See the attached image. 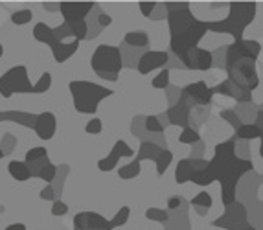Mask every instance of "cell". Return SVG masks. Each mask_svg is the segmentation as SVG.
I'll return each instance as SVG.
<instances>
[{"label": "cell", "instance_id": "cell-7", "mask_svg": "<svg viewBox=\"0 0 263 230\" xmlns=\"http://www.w3.org/2000/svg\"><path fill=\"white\" fill-rule=\"evenodd\" d=\"M33 37H35L39 43H44V45L50 46V50H52V53H53V59H55L57 63L68 61L79 48L78 39H72L70 43H63V41L55 35L53 28L46 26L44 23L35 24V28H33Z\"/></svg>", "mask_w": 263, "mask_h": 230}, {"label": "cell", "instance_id": "cell-15", "mask_svg": "<svg viewBox=\"0 0 263 230\" xmlns=\"http://www.w3.org/2000/svg\"><path fill=\"white\" fill-rule=\"evenodd\" d=\"M167 59H170V55H167V52H164V50L162 52L149 50V52H145L140 57V61H138V72H140L142 75H147L149 72L157 70V68H162L167 63Z\"/></svg>", "mask_w": 263, "mask_h": 230}, {"label": "cell", "instance_id": "cell-33", "mask_svg": "<svg viewBox=\"0 0 263 230\" xmlns=\"http://www.w3.org/2000/svg\"><path fill=\"white\" fill-rule=\"evenodd\" d=\"M50 85H52V75H50V72H44V74L41 75V80L33 85L35 94H44L46 90L50 89Z\"/></svg>", "mask_w": 263, "mask_h": 230}, {"label": "cell", "instance_id": "cell-2", "mask_svg": "<svg viewBox=\"0 0 263 230\" xmlns=\"http://www.w3.org/2000/svg\"><path fill=\"white\" fill-rule=\"evenodd\" d=\"M164 6L167 9L170 24V48L184 65L190 53L199 48V43L208 31V26L192 13L188 2H167Z\"/></svg>", "mask_w": 263, "mask_h": 230}, {"label": "cell", "instance_id": "cell-40", "mask_svg": "<svg viewBox=\"0 0 263 230\" xmlns=\"http://www.w3.org/2000/svg\"><path fill=\"white\" fill-rule=\"evenodd\" d=\"M140 11H142V15H144V17H151V13H153L155 11V2H140Z\"/></svg>", "mask_w": 263, "mask_h": 230}, {"label": "cell", "instance_id": "cell-44", "mask_svg": "<svg viewBox=\"0 0 263 230\" xmlns=\"http://www.w3.org/2000/svg\"><path fill=\"white\" fill-rule=\"evenodd\" d=\"M4 230H26V225L24 223H13V225H8Z\"/></svg>", "mask_w": 263, "mask_h": 230}, {"label": "cell", "instance_id": "cell-28", "mask_svg": "<svg viewBox=\"0 0 263 230\" xmlns=\"http://www.w3.org/2000/svg\"><path fill=\"white\" fill-rule=\"evenodd\" d=\"M129 214H131V208H129V206H122V208H120V212L116 214V216H114L112 219H110V226H112V228L123 226L125 223H127Z\"/></svg>", "mask_w": 263, "mask_h": 230}, {"label": "cell", "instance_id": "cell-1", "mask_svg": "<svg viewBox=\"0 0 263 230\" xmlns=\"http://www.w3.org/2000/svg\"><path fill=\"white\" fill-rule=\"evenodd\" d=\"M252 169L254 164L236 155V140L232 138L217 144L214 149V159L204 164L201 169H195L190 181L199 186H208L214 181H219L221 201L224 206H230L236 203V188L239 179Z\"/></svg>", "mask_w": 263, "mask_h": 230}, {"label": "cell", "instance_id": "cell-18", "mask_svg": "<svg viewBox=\"0 0 263 230\" xmlns=\"http://www.w3.org/2000/svg\"><path fill=\"white\" fill-rule=\"evenodd\" d=\"M206 164V160H193V159H182L179 160L175 168V181L177 184H186L192 179L195 169H201Z\"/></svg>", "mask_w": 263, "mask_h": 230}, {"label": "cell", "instance_id": "cell-29", "mask_svg": "<svg viewBox=\"0 0 263 230\" xmlns=\"http://www.w3.org/2000/svg\"><path fill=\"white\" fill-rule=\"evenodd\" d=\"M151 85H153V89H160V90L167 89V85H170V70L162 68V70L157 74V78H153Z\"/></svg>", "mask_w": 263, "mask_h": 230}, {"label": "cell", "instance_id": "cell-34", "mask_svg": "<svg viewBox=\"0 0 263 230\" xmlns=\"http://www.w3.org/2000/svg\"><path fill=\"white\" fill-rule=\"evenodd\" d=\"M145 129H147L149 133H162L164 125L158 116H147V118H145Z\"/></svg>", "mask_w": 263, "mask_h": 230}, {"label": "cell", "instance_id": "cell-23", "mask_svg": "<svg viewBox=\"0 0 263 230\" xmlns=\"http://www.w3.org/2000/svg\"><path fill=\"white\" fill-rule=\"evenodd\" d=\"M8 171H9V175H11V177H13L15 181H18V182H24V181H28V179L31 177L26 162H22V160H11V162H9V166H8Z\"/></svg>", "mask_w": 263, "mask_h": 230}, {"label": "cell", "instance_id": "cell-48", "mask_svg": "<svg viewBox=\"0 0 263 230\" xmlns=\"http://www.w3.org/2000/svg\"><path fill=\"white\" fill-rule=\"evenodd\" d=\"M245 230H256V228H254V226H250V225H249V226H247Z\"/></svg>", "mask_w": 263, "mask_h": 230}, {"label": "cell", "instance_id": "cell-31", "mask_svg": "<svg viewBox=\"0 0 263 230\" xmlns=\"http://www.w3.org/2000/svg\"><path fill=\"white\" fill-rule=\"evenodd\" d=\"M199 131L193 127H186L182 129V135L179 137V142L180 144H195V142H199Z\"/></svg>", "mask_w": 263, "mask_h": 230}, {"label": "cell", "instance_id": "cell-9", "mask_svg": "<svg viewBox=\"0 0 263 230\" xmlns=\"http://www.w3.org/2000/svg\"><path fill=\"white\" fill-rule=\"evenodd\" d=\"M26 166L30 169L31 177H39L44 182H52L57 175V168L50 162L46 147H31L26 153Z\"/></svg>", "mask_w": 263, "mask_h": 230}, {"label": "cell", "instance_id": "cell-5", "mask_svg": "<svg viewBox=\"0 0 263 230\" xmlns=\"http://www.w3.org/2000/svg\"><path fill=\"white\" fill-rule=\"evenodd\" d=\"M72 100H74V109L81 114H94L98 111L101 100L112 96L114 90L105 89L98 83H90V81H81L74 80L68 83Z\"/></svg>", "mask_w": 263, "mask_h": 230}, {"label": "cell", "instance_id": "cell-37", "mask_svg": "<svg viewBox=\"0 0 263 230\" xmlns=\"http://www.w3.org/2000/svg\"><path fill=\"white\" fill-rule=\"evenodd\" d=\"M15 144H17V140H15L13 135H6L4 138H2V146H0V149L4 151V155H8V153H11V149L15 147Z\"/></svg>", "mask_w": 263, "mask_h": 230}, {"label": "cell", "instance_id": "cell-13", "mask_svg": "<svg viewBox=\"0 0 263 230\" xmlns=\"http://www.w3.org/2000/svg\"><path fill=\"white\" fill-rule=\"evenodd\" d=\"M94 9V2H61L59 11H61L65 23H79L85 21L90 11Z\"/></svg>", "mask_w": 263, "mask_h": 230}, {"label": "cell", "instance_id": "cell-6", "mask_svg": "<svg viewBox=\"0 0 263 230\" xmlns=\"http://www.w3.org/2000/svg\"><path fill=\"white\" fill-rule=\"evenodd\" d=\"M90 67L103 80L116 81L123 68L122 50L112 45H100L90 57Z\"/></svg>", "mask_w": 263, "mask_h": 230}, {"label": "cell", "instance_id": "cell-26", "mask_svg": "<svg viewBox=\"0 0 263 230\" xmlns=\"http://www.w3.org/2000/svg\"><path fill=\"white\" fill-rule=\"evenodd\" d=\"M140 162H131V164H125V166H122V168L118 169V175L120 179H125V181H129V179H135L140 175Z\"/></svg>", "mask_w": 263, "mask_h": 230}, {"label": "cell", "instance_id": "cell-36", "mask_svg": "<svg viewBox=\"0 0 263 230\" xmlns=\"http://www.w3.org/2000/svg\"><path fill=\"white\" fill-rule=\"evenodd\" d=\"M101 129H103V124H101L100 118H92L87 125H85V131H87L88 135H100Z\"/></svg>", "mask_w": 263, "mask_h": 230}, {"label": "cell", "instance_id": "cell-20", "mask_svg": "<svg viewBox=\"0 0 263 230\" xmlns=\"http://www.w3.org/2000/svg\"><path fill=\"white\" fill-rule=\"evenodd\" d=\"M212 90H214V94L230 96V98H234V100H237V102H250V100H252V94L243 92L241 89H237L236 85H234L232 81H228V80H224L223 83L212 87Z\"/></svg>", "mask_w": 263, "mask_h": 230}, {"label": "cell", "instance_id": "cell-16", "mask_svg": "<svg viewBox=\"0 0 263 230\" xmlns=\"http://www.w3.org/2000/svg\"><path fill=\"white\" fill-rule=\"evenodd\" d=\"M33 129H35L37 137L41 140H52L53 135H55L57 129V118L53 112H41L35 116V122H33Z\"/></svg>", "mask_w": 263, "mask_h": 230}, {"label": "cell", "instance_id": "cell-39", "mask_svg": "<svg viewBox=\"0 0 263 230\" xmlns=\"http://www.w3.org/2000/svg\"><path fill=\"white\" fill-rule=\"evenodd\" d=\"M43 201H55V191H53L52 186H44L43 190H41V195H39Z\"/></svg>", "mask_w": 263, "mask_h": 230}, {"label": "cell", "instance_id": "cell-8", "mask_svg": "<svg viewBox=\"0 0 263 230\" xmlns=\"http://www.w3.org/2000/svg\"><path fill=\"white\" fill-rule=\"evenodd\" d=\"M0 94L4 98H11L13 94H35V89L28 78L26 67H13L9 68L2 78H0Z\"/></svg>", "mask_w": 263, "mask_h": 230}, {"label": "cell", "instance_id": "cell-14", "mask_svg": "<svg viewBox=\"0 0 263 230\" xmlns=\"http://www.w3.org/2000/svg\"><path fill=\"white\" fill-rule=\"evenodd\" d=\"M133 155H135V151L129 147L127 142L118 140L112 146V149H110V153L105 159L98 160V169H100V171H110V169H114L118 166V160L122 159V157H133Z\"/></svg>", "mask_w": 263, "mask_h": 230}, {"label": "cell", "instance_id": "cell-3", "mask_svg": "<svg viewBox=\"0 0 263 230\" xmlns=\"http://www.w3.org/2000/svg\"><path fill=\"white\" fill-rule=\"evenodd\" d=\"M261 52V45L254 39L234 41L227 46L224 53V70H227L228 81H232L237 89L243 92L252 94L259 85L256 61Z\"/></svg>", "mask_w": 263, "mask_h": 230}, {"label": "cell", "instance_id": "cell-32", "mask_svg": "<svg viewBox=\"0 0 263 230\" xmlns=\"http://www.w3.org/2000/svg\"><path fill=\"white\" fill-rule=\"evenodd\" d=\"M33 18V13H31V9H21V11H15L13 15H11V23L13 24H28Z\"/></svg>", "mask_w": 263, "mask_h": 230}, {"label": "cell", "instance_id": "cell-4", "mask_svg": "<svg viewBox=\"0 0 263 230\" xmlns=\"http://www.w3.org/2000/svg\"><path fill=\"white\" fill-rule=\"evenodd\" d=\"M256 9H258L256 2H230L228 4V17L223 18V21L206 23L208 31L228 33V35L234 37V41H241L245 28L254 23Z\"/></svg>", "mask_w": 263, "mask_h": 230}, {"label": "cell", "instance_id": "cell-38", "mask_svg": "<svg viewBox=\"0 0 263 230\" xmlns=\"http://www.w3.org/2000/svg\"><path fill=\"white\" fill-rule=\"evenodd\" d=\"M68 212V206H66V203H63V201H53V206H52V216H65V214Z\"/></svg>", "mask_w": 263, "mask_h": 230}, {"label": "cell", "instance_id": "cell-43", "mask_svg": "<svg viewBox=\"0 0 263 230\" xmlns=\"http://www.w3.org/2000/svg\"><path fill=\"white\" fill-rule=\"evenodd\" d=\"M180 203H182V201H180L179 197H170V201H167V208H170V210H175V208L180 206Z\"/></svg>", "mask_w": 263, "mask_h": 230}, {"label": "cell", "instance_id": "cell-27", "mask_svg": "<svg viewBox=\"0 0 263 230\" xmlns=\"http://www.w3.org/2000/svg\"><path fill=\"white\" fill-rule=\"evenodd\" d=\"M15 120L18 124L26 125V127H33V122H35V116L30 114H21V112H6V114H0V120Z\"/></svg>", "mask_w": 263, "mask_h": 230}, {"label": "cell", "instance_id": "cell-45", "mask_svg": "<svg viewBox=\"0 0 263 230\" xmlns=\"http://www.w3.org/2000/svg\"><path fill=\"white\" fill-rule=\"evenodd\" d=\"M256 125L263 131V111L258 112V118H256Z\"/></svg>", "mask_w": 263, "mask_h": 230}, {"label": "cell", "instance_id": "cell-35", "mask_svg": "<svg viewBox=\"0 0 263 230\" xmlns=\"http://www.w3.org/2000/svg\"><path fill=\"white\" fill-rule=\"evenodd\" d=\"M192 206H199V208H210L212 206V197L206 194V191H201V194H197L195 197H193L192 201Z\"/></svg>", "mask_w": 263, "mask_h": 230}, {"label": "cell", "instance_id": "cell-11", "mask_svg": "<svg viewBox=\"0 0 263 230\" xmlns=\"http://www.w3.org/2000/svg\"><path fill=\"white\" fill-rule=\"evenodd\" d=\"M224 214L221 217H217L212 225L219 226V228L227 230H245L249 226L247 223V212L245 206L241 203H232L230 206H224Z\"/></svg>", "mask_w": 263, "mask_h": 230}, {"label": "cell", "instance_id": "cell-46", "mask_svg": "<svg viewBox=\"0 0 263 230\" xmlns=\"http://www.w3.org/2000/svg\"><path fill=\"white\" fill-rule=\"evenodd\" d=\"M2 55H4V46L0 45V57H2Z\"/></svg>", "mask_w": 263, "mask_h": 230}, {"label": "cell", "instance_id": "cell-25", "mask_svg": "<svg viewBox=\"0 0 263 230\" xmlns=\"http://www.w3.org/2000/svg\"><path fill=\"white\" fill-rule=\"evenodd\" d=\"M171 160H173V153L162 147L160 155H158L157 160H155V164H157V175H158V177H162L164 173H166V169L170 168Z\"/></svg>", "mask_w": 263, "mask_h": 230}, {"label": "cell", "instance_id": "cell-22", "mask_svg": "<svg viewBox=\"0 0 263 230\" xmlns=\"http://www.w3.org/2000/svg\"><path fill=\"white\" fill-rule=\"evenodd\" d=\"M162 147L153 144V142H142L140 149H138V155H136V162H142V160L149 159V160H157V157L160 155Z\"/></svg>", "mask_w": 263, "mask_h": 230}, {"label": "cell", "instance_id": "cell-47", "mask_svg": "<svg viewBox=\"0 0 263 230\" xmlns=\"http://www.w3.org/2000/svg\"><path fill=\"white\" fill-rule=\"evenodd\" d=\"M4 157H6V155H4V151L0 149V159H4Z\"/></svg>", "mask_w": 263, "mask_h": 230}, {"label": "cell", "instance_id": "cell-21", "mask_svg": "<svg viewBox=\"0 0 263 230\" xmlns=\"http://www.w3.org/2000/svg\"><path fill=\"white\" fill-rule=\"evenodd\" d=\"M234 138H239V140H254V138H259L261 140L259 153H261V159H263V131L256 124H243L241 127H237Z\"/></svg>", "mask_w": 263, "mask_h": 230}, {"label": "cell", "instance_id": "cell-17", "mask_svg": "<svg viewBox=\"0 0 263 230\" xmlns=\"http://www.w3.org/2000/svg\"><path fill=\"white\" fill-rule=\"evenodd\" d=\"M212 65H214V55H212V52L202 48L193 50L184 63V67L190 68V70H201V72L210 70Z\"/></svg>", "mask_w": 263, "mask_h": 230}, {"label": "cell", "instance_id": "cell-10", "mask_svg": "<svg viewBox=\"0 0 263 230\" xmlns=\"http://www.w3.org/2000/svg\"><path fill=\"white\" fill-rule=\"evenodd\" d=\"M212 98H214V90L204 81H195V83L186 85L184 89L180 90L179 102L184 103L193 114L195 109H206V111H210Z\"/></svg>", "mask_w": 263, "mask_h": 230}, {"label": "cell", "instance_id": "cell-24", "mask_svg": "<svg viewBox=\"0 0 263 230\" xmlns=\"http://www.w3.org/2000/svg\"><path fill=\"white\" fill-rule=\"evenodd\" d=\"M123 41H125V45L133 46V48H145V46H149V37H147V33L142 30L129 31Z\"/></svg>", "mask_w": 263, "mask_h": 230}, {"label": "cell", "instance_id": "cell-12", "mask_svg": "<svg viewBox=\"0 0 263 230\" xmlns=\"http://www.w3.org/2000/svg\"><path fill=\"white\" fill-rule=\"evenodd\" d=\"M74 230H112L110 219L96 212H79L74 217Z\"/></svg>", "mask_w": 263, "mask_h": 230}, {"label": "cell", "instance_id": "cell-19", "mask_svg": "<svg viewBox=\"0 0 263 230\" xmlns=\"http://www.w3.org/2000/svg\"><path fill=\"white\" fill-rule=\"evenodd\" d=\"M167 120L171 125H179V127L186 129L190 127V122H192V111L184 103L177 102L175 105L167 109Z\"/></svg>", "mask_w": 263, "mask_h": 230}, {"label": "cell", "instance_id": "cell-41", "mask_svg": "<svg viewBox=\"0 0 263 230\" xmlns=\"http://www.w3.org/2000/svg\"><path fill=\"white\" fill-rule=\"evenodd\" d=\"M221 116H223V118H227V120H230V124L234 125V127H241V122H239V120H236V114H234L232 111H224V112H221Z\"/></svg>", "mask_w": 263, "mask_h": 230}, {"label": "cell", "instance_id": "cell-30", "mask_svg": "<svg viewBox=\"0 0 263 230\" xmlns=\"http://www.w3.org/2000/svg\"><path fill=\"white\" fill-rule=\"evenodd\" d=\"M145 217L151 219V221H158V223H166L170 219L166 210H160V208H147L145 210Z\"/></svg>", "mask_w": 263, "mask_h": 230}, {"label": "cell", "instance_id": "cell-42", "mask_svg": "<svg viewBox=\"0 0 263 230\" xmlns=\"http://www.w3.org/2000/svg\"><path fill=\"white\" fill-rule=\"evenodd\" d=\"M110 23H112V18H110V15H107V13H100V15H98V24H100L101 28L110 26Z\"/></svg>", "mask_w": 263, "mask_h": 230}]
</instances>
